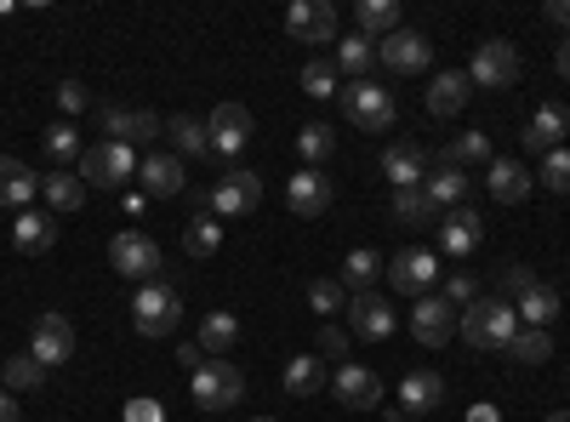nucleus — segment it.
<instances>
[{
    "label": "nucleus",
    "instance_id": "16",
    "mask_svg": "<svg viewBox=\"0 0 570 422\" xmlns=\"http://www.w3.org/2000/svg\"><path fill=\"white\" fill-rule=\"evenodd\" d=\"M331 200H337V189H331V177L314 171V166H303L292 183H285V206H292L297 217H325Z\"/></svg>",
    "mask_w": 570,
    "mask_h": 422
},
{
    "label": "nucleus",
    "instance_id": "4",
    "mask_svg": "<svg viewBox=\"0 0 570 422\" xmlns=\"http://www.w3.org/2000/svg\"><path fill=\"white\" fill-rule=\"evenodd\" d=\"M343 115L360 126V131H389L394 126V115H400V104H394V91L389 86H376V80H354V86H343Z\"/></svg>",
    "mask_w": 570,
    "mask_h": 422
},
{
    "label": "nucleus",
    "instance_id": "52",
    "mask_svg": "<svg viewBox=\"0 0 570 422\" xmlns=\"http://www.w3.org/2000/svg\"><path fill=\"white\" fill-rule=\"evenodd\" d=\"M126 422H166L160 400H126Z\"/></svg>",
    "mask_w": 570,
    "mask_h": 422
},
{
    "label": "nucleus",
    "instance_id": "38",
    "mask_svg": "<svg viewBox=\"0 0 570 422\" xmlns=\"http://www.w3.org/2000/svg\"><path fill=\"white\" fill-rule=\"evenodd\" d=\"M371 58H376V40H365V35H343V40H337V69H343V75L365 80Z\"/></svg>",
    "mask_w": 570,
    "mask_h": 422
},
{
    "label": "nucleus",
    "instance_id": "26",
    "mask_svg": "<svg viewBox=\"0 0 570 422\" xmlns=\"http://www.w3.org/2000/svg\"><path fill=\"white\" fill-rule=\"evenodd\" d=\"M166 137H171V155L177 160H206V155H217L212 149V126L206 120H195V115H177V120H166Z\"/></svg>",
    "mask_w": 570,
    "mask_h": 422
},
{
    "label": "nucleus",
    "instance_id": "33",
    "mask_svg": "<svg viewBox=\"0 0 570 422\" xmlns=\"http://www.w3.org/2000/svg\"><path fill=\"white\" fill-rule=\"evenodd\" d=\"M40 195H46V206L52 212H80L86 206V183H80V171H52V177H40Z\"/></svg>",
    "mask_w": 570,
    "mask_h": 422
},
{
    "label": "nucleus",
    "instance_id": "11",
    "mask_svg": "<svg viewBox=\"0 0 570 422\" xmlns=\"http://www.w3.org/2000/svg\"><path fill=\"white\" fill-rule=\"evenodd\" d=\"M206 126H212V149H217L223 160H240V149L252 144V131H257L246 104H217Z\"/></svg>",
    "mask_w": 570,
    "mask_h": 422
},
{
    "label": "nucleus",
    "instance_id": "6",
    "mask_svg": "<svg viewBox=\"0 0 570 422\" xmlns=\"http://www.w3.org/2000/svg\"><path fill=\"white\" fill-rule=\"evenodd\" d=\"M109 263H115V274H131L137 286H142V279H155V274H160V246H155V234L120 228L115 241H109Z\"/></svg>",
    "mask_w": 570,
    "mask_h": 422
},
{
    "label": "nucleus",
    "instance_id": "42",
    "mask_svg": "<svg viewBox=\"0 0 570 422\" xmlns=\"http://www.w3.org/2000/svg\"><path fill=\"white\" fill-rule=\"evenodd\" d=\"M308 308H314L320 320H337V314L348 308V297H343V279H308Z\"/></svg>",
    "mask_w": 570,
    "mask_h": 422
},
{
    "label": "nucleus",
    "instance_id": "18",
    "mask_svg": "<svg viewBox=\"0 0 570 422\" xmlns=\"http://www.w3.org/2000/svg\"><path fill=\"white\" fill-rule=\"evenodd\" d=\"M468 189H473V183H468V171H462V166H451V160H434V166H428V177H422V195L434 200L440 212H456V206H468Z\"/></svg>",
    "mask_w": 570,
    "mask_h": 422
},
{
    "label": "nucleus",
    "instance_id": "55",
    "mask_svg": "<svg viewBox=\"0 0 570 422\" xmlns=\"http://www.w3.org/2000/svg\"><path fill=\"white\" fill-rule=\"evenodd\" d=\"M553 63H559V80H570V35L559 40V58H553Z\"/></svg>",
    "mask_w": 570,
    "mask_h": 422
},
{
    "label": "nucleus",
    "instance_id": "44",
    "mask_svg": "<svg viewBox=\"0 0 570 422\" xmlns=\"http://www.w3.org/2000/svg\"><path fill=\"white\" fill-rule=\"evenodd\" d=\"M40 383H46V365L35 354H12L7 360V394L12 389H40Z\"/></svg>",
    "mask_w": 570,
    "mask_h": 422
},
{
    "label": "nucleus",
    "instance_id": "39",
    "mask_svg": "<svg viewBox=\"0 0 570 422\" xmlns=\"http://www.w3.org/2000/svg\"><path fill=\"white\" fill-rule=\"evenodd\" d=\"M331 149H337V137H331V126H320V120H308L303 131H297V155L320 171L325 160H331Z\"/></svg>",
    "mask_w": 570,
    "mask_h": 422
},
{
    "label": "nucleus",
    "instance_id": "35",
    "mask_svg": "<svg viewBox=\"0 0 570 422\" xmlns=\"http://www.w3.org/2000/svg\"><path fill=\"white\" fill-rule=\"evenodd\" d=\"M217 246H223L217 212H195V217H188V228H183V252H188V257H212Z\"/></svg>",
    "mask_w": 570,
    "mask_h": 422
},
{
    "label": "nucleus",
    "instance_id": "31",
    "mask_svg": "<svg viewBox=\"0 0 570 422\" xmlns=\"http://www.w3.org/2000/svg\"><path fill=\"white\" fill-rule=\"evenodd\" d=\"M325 360L320 354H297V360H285V394H297V400H314L325 389Z\"/></svg>",
    "mask_w": 570,
    "mask_h": 422
},
{
    "label": "nucleus",
    "instance_id": "30",
    "mask_svg": "<svg viewBox=\"0 0 570 422\" xmlns=\"http://www.w3.org/2000/svg\"><path fill=\"white\" fill-rule=\"evenodd\" d=\"M376 274H389V263H383V257H376L371 246H354V252L343 257V274H337V279H343V292H354V297H365V292L376 286Z\"/></svg>",
    "mask_w": 570,
    "mask_h": 422
},
{
    "label": "nucleus",
    "instance_id": "60",
    "mask_svg": "<svg viewBox=\"0 0 570 422\" xmlns=\"http://www.w3.org/2000/svg\"><path fill=\"white\" fill-rule=\"evenodd\" d=\"M411 422H422V416H411Z\"/></svg>",
    "mask_w": 570,
    "mask_h": 422
},
{
    "label": "nucleus",
    "instance_id": "46",
    "mask_svg": "<svg viewBox=\"0 0 570 422\" xmlns=\"http://www.w3.org/2000/svg\"><path fill=\"white\" fill-rule=\"evenodd\" d=\"M98 120H104V144H131V120H137V109H98Z\"/></svg>",
    "mask_w": 570,
    "mask_h": 422
},
{
    "label": "nucleus",
    "instance_id": "29",
    "mask_svg": "<svg viewBox=\"0 0 570 422\" xmlns=\"http://www.w3.org/2000/svg\"><path fill=\"white\" fill-rule=\"evenodd\" d=\"M354 23H360L365 40H389V35L405 23V12H400V0H360V7H354Z\"/></svg>",
    "mask_w": 570,
    "mask_h": 422
},
{
    "label": "nucleus",
    "instance_id": "41",
    "mask_svg": "<svg viewBox=\"0 0 570 422\" xmlns=\"http://www.w3.org/2000/svg\"><path fill=\"white\" fill-rule=\"evenodd\" d=\"M440 160H451V166H480V160H485V166H491L497 155H491V137H485V131H462Z\"/></svg>",
    "mask_w": 570,
    "mask_h": 422
},
{
    "label": "nucleus",
    "instance_id": "14",
    "mask_svg": "<svg viewBox=\"0 0 570 422\" xmlns=\"http://www.w3.org/2000/svg\"><path fill=\"white\" fill-rule=\"evenodd\" d=\"M411 337H416L422 349H445V343L456 337V308H451L445 297H416V308H411Z\"/></svg>",
    "mask_w": 570,
    "mask_h": 422
},
{
    "label": "nucleus",
    "instance_id": "23",
    "mask_svg": "<svg viewBox=\"0 0 570 422\" xmlns=\"http://www.w3.org/2000/svg\"><path fill=\"white\" fill-rule=\"evenodd\" d=\"M137 177H142V189H149L155 200H177L183 183H188V171H183L177 155H149V160L137 166Z\"/></svg>",
    "mask_w": 570,
    "mask_h": 422
},
{
    "label": "nucleus",
    "instance_id": "1",
    "mask_svg": "<svg viewBox=\"0 0 570 422\" xmlns=\"http://www.w3.org/2000/svg\"><path fill=\"white\" fill-rule=\"evenodd\" d=\"M456 332L468 337V349L508 354V343H513V332H519V314H513V303H502V297H473V303L456 314Z\"/></svg>",
    "mask_w": 570,
    "mask_h": 422
},
{
    "label": "nucleus",
    "instance_id": "43",
    "mask_svg": "<svg viewBox=\"0 0 570 422\" xmlns=\"http://www.w3.org/2000/svg\"><path fill=\"white\" fill-rule=\"evenodd\" d=\"M40 149L52 155V166H63V160H80V155H86V144H80V131H75V126H46Z\"/></svg>",
    "mask_w": 570,
    "mask_h": 422
},
{
    "label": "nucleus",
    "instance_id": "22",
    "mask_svg": "<svg viewBox=\"0 0 570 422\" xmlns=\"http://www.w3.org/2000/svg\"><path fill=\"white\" fill-rule=\"evenodd\" d=\"M462 109H468V69H440L434 80H428V115L451 120Z\"/></svg>",
    "mask_w": 570,
    "mask_h": 422
},
{
    "label": "nucleus",
    "instance_id": "24",
    "mask_svg": "<svg viewBox=\"0 0 570 422\" xmlns=\"http://www.w3.org/2000/svg\"><path fill=\"white\" fill-rule=\"evenodd\" d=\"M564 131H570V115H564V104H542V109L525 120V149H531V155H553Z\"/></svg>",
    "mask_w": 570,
    "mask_h": 422
},
{
    "label": "nucleus",
    "instance_id": "32",
    "mask_svg": "<svg viewBox=\"0 0 570 422\" xmlns=\"http://www.w3.org/2000/svg\"><path fill=\"white\" fill-rule=\"evenodd\" d=\"M195 343H200V354H206V360H223L234 343H240V320H234V314H223V308H217V314H206Z\"/></svg>",
    "mask_w": 570,
    "mask_h": 422
},
{
    "label": "nucleus",
    "instance_id": "57",
    "mask_svg": "<svg viewBox=\"0 0 570 422\" xmlns=\"http://www.w3.org/2000/svg\"><path fill=\"white\" fill-rule=\"evenodd\" d=\"M0 422H18V405H12V394H0Z\"/></svg>",
    "mask_w": 570,
    "mask_h": 422
},
{
    "label": "nucleus",
    "instance_id": "21",
    "mask_svg": "<svg viewBox=\"0 0 570 422\" xmlns=\"http://www.w3.org/2000/svg\"><path fill=\"white\" fill-rule=\"evenodd\" d=\"M35 195H40V177L18 155H0V206H7V212H29Z\"/></svg>",
    "mask_w": 570,
    "mask_h": 422
},
{
    "label": "nucleus",
    "instance_id": "48",
    "mask_svg": "<svg viewBox=\"0 0 570 422\" xmlns=\"http://www.w3.org/2000/svg\"><path fill=\"white\" fill-rule=\"evenodd\" d=\"M497 279H502V292H508V297H513V303H519V297H525V292H531V286H537V274H531V268H525V263H508V268H502V274H497Z\"/></svg>",
    "mask_w": 570,
    "mask_h": 422
},
{
    "label": "nucleus",
    "instance_id": "17",
    "mask_svg": "<svg viewBox=\"0 0 570 422\" xmlns=\"http://www.w3.org/2000/svg\"><path fill=\"white\" fill-rule=\"evenodd\" d=\"M428 166H434V155H428L422 144H411V137H400V144L383 149V177L394 183V189H422Z\"/></svg>",
    "mask_w": 570,
    "mask_h": 422
},
{
    "label": "nucleus",
    "instance_id": "2",
    "mask_svg": "<svg viewBox=\"0 0 570 422\" xmlns=\"http://www.w3.org/2000/svg\"><path fill=\"white\" fill-rule=\"evenodd\" d=\"M177 320H183L177 286H166V279H142L137 297H131V325H137V337H171Z\"/></svg>",
    "mask_w": 570,
    "mask_h": 422
},
{
    "label": "nucleus",
    "instance_id": "51",
    "mask_svg": "<svg viewBox=\"0 0 570 422\" xmlns=\"http://www.w3.org/2000/svg\"><path fill=\"white\" fill-rule=\"evenodd\" d=\"M160 131H166V120H160L155 109H137V120H131V144H155Z\"/></svg>",
    "mask_w": 570,
    "mask_h": 422
},
{
    "label": "nucleus",
    "instance_id": "28",
    "mask_svg": "<svg viewBox=\"0 0 570 422\" xmlns=\"http://www.w3.org/2000/svg\"><path fill=\"white\" fill-rule=\"evenodd\" d=\"M440 400H445V377L440 371H405V383H400V405L405 411H440Z\"/></svg>",
    "mask_w": 570,
    "mask_h": 422
},
{
    "label": "nucleus",
    "instance_id": "40",
    "mask_svg": "<svg viewBox=\"0 0 570 422\" xmlns=\"http://www.w3.org/2000/svg\"><path fill=\"white\" fill-rule=\"evenodd\" d=\"M303 91L308 98H343V80H337V63H325V58H314V63H303Z\"/></svg>",
    "mask_w": 570,
    "mask_h": 422
},
{
    "label": "nucleus",
    "instance_id": "9",
    "mask_svg": "<svg viewBox=\"0 0 570 422\" xmlns=\"http://www.w3.org/2000/svg\"><path fill=\"white\" fill-rule=\"evenodd\" d=\"M285 35L303 46H331L337 40V7L331 0H292L285 7Z\"/></svg>",
    "mask_w": 570,
    "mask_h": 422
},
{
    "label": "nucleus",
    "instance_id": "59",
    "mask_svg": "<svg viewBox=\"0 0 570 422\" xmlns=\"http://www.w3.org/2000/svg\"><path fill=\"white\" fill-rule=\"evenodd\" d=\"M257 422H274V416H257Z\"/></svg>",
    "mask_w": 570,
    "mask_h": 422
},
{
    "label": "nucleus",
    "instance_id": "36",
    "mask_svg": "<svg viewBox=\"0 0 570 422\" xmlns=\"http://www.w3.org/2000/svg\"><path fill=\"white\" fill-rule=\"evenodd\" d=\"M445 212L428 200L422 189H394V223H405V228H416V223H440Z\"/></svg>",
    "mask_w": 570,
    "mask_h": 422
},
{
    "label": "nucleus",
    "instance_id": "37",
    "mask_svg": "<svg viewBox=\"0 0 570 422\" xmlns=\"http://www.w3.org/2000/svg\"><path fill=\"white\" fill-rule=\"evenodd\" d=\"M548 354H553V337L537 332V325H519L513 343H508V360H519V365H542Z\"/></svg>",
    "mask_w": 570,
    "mask_h": 422
},
{
    "label": "nucleus",
    "instance_id": "5",
    "mask_svg": "<svg viewBox=\"0 0 570 422\" xmlns=\"http://www.w3.org/2000/svg\"><path fill=\"white\" fill-rule=\"evenodd\" d=\"M137 149L131 144H86V155H80V183L91 189V183H104V189H115V183H126V177H137Z\"/></svg>",
    "mask_w": 570,
    "mask_h": 422
},
{
    "label": "nucleus",
    "instance_id": "49",
    "mask_svg": "<svg viewBox=\"0 0 570 422\" xmlns=\"http://www.w3.org/2000/svg\"><path fill=\"white\" fill-rule=\"evenodd\" d=\"M58 109H63V115H86V109H91V91H86L80 80H58Z\"/></svg>",
    "mask_w": 570,
    "mask_h": 422
},
{
    "label": "nucleus",
    "instance_id": "3",
    "mask_svg": "<svg viewBox=\"0 0 570 422\" xmlns=\"http://www.w3.org/2000/svg\"><path fill=\"white\" fill-rule=\"evenodd\" d=\"M188 394H195L200 411H234L246 394V377H240V365H228V360H206L188 371Z\"/></svg>",
    "mask_w": 570,
    "mask_h": 422
},
{
    "label": "nucleus",
    "instance_id": "19",
    "mask_svg": "<svg viewBox=\"0 0 570 422\" xmlns=\"http://www.w3.org/2000/svg\"><path fill=\"white\" fill-rule=\"evenodd\" d=\"M480 241H485V223H480V212H473V206H456V212L440 217V252L468 257Z\"/></svg>",
    "mask_w": 570,
    "mask_h": 422
},
{
    "label": "nucleus",
    "instance_id": "56",
    "mask_svg": "<svg viewBox=\"0 0 570 422\" xmlns=\"http://www.w3.org/2000/svg\"><path fill=\"white\" fill-rule=\"evenodd\" d=\"M177 360H183V365H188V371H195V365H206V354H200V343H188V349H183V354H177Z\"/></svg>",
    "mask_w": 570,
    "mask_h": 422
},
{
    "label": "nucleus",
    "instance_id": "58",
    "mask_svg": "<svg viewBox=\"0 0 570 422\" xmlns=\"http://www.w3.org/2000/svg\"><path fill=\"white\" fill-rule=\"evenodd\" d=\"M548 422H570V411H548Z\"/></svg>",
    "mask_w": 570,
    "mask_h": 422
},
{
    "label": "nucleus",
    "instance_id": "45",
    "mask_svg": "<svg viewBox=\"0 0 570 422\" xmlns=\"http://www.w3.org/2000/svg\"><path fill=\"white\" fill-rule=\"evenodd\" d=\"M542 189H553V195H570V149L559 144L553 155H542Z\"/></svg>",
    "mask_w": 570,
    "mask_h": 422
},
{
    "label": "nucleus",
    "instance_id": "54",
    "mask_svg": "<svg viewBox=\"0 0 570 422\" xmlns=\"http://www.w3.org/2000/svg\"><path fill=\"white\" fill-rule=\"evenodd\" d=\"M468 422H497V405H491V400H480V405L468 411Z\"/></svg>",
    "mask_w": 570,
    "mask_h": 422
},
{
    "label": "nucleus",
    "instance_id": "27",
    "mask_svg": "<svg viewBox=\"0 0 570 422\" xmlns=\"http://www.w3.org/2000/svg\"><path fill=\"white\" fill-rule=\"evenodd\" d=\"M12 246L29 252V257L52 252V246H58V217H46V212H18V223H12Z\"/></svg>",
    "mask_w": 570,
    "mask_h": 422
},
{
    "label": "nucleus",
    "instance_id": "15",
    "mask_svg": "<svg viewBox=\"0 0 570 422\" xmlns=\"http://www.w3.org/2000/svg\"><path fill=\"white\" fill-rule=\"evenodd\" d=\"M376 58H383L394 75H422L428 58H434V46H428V35H416V29H394L389 40H376Z\"/></svg>",
    "mask_w": 570,
    "mask_h": 422
},
{
    "label": "nucleus",
    "instance_id": "12",
    "mask_svg": "<svg viewBox=\"0 0 570 422\" xmlns=\"http://www.w3.org/2000/svg\"><path fill=\"white\" fill-rule=\"evenodd\" d=\"M29 354L52 371V365H69L75 360V325L63 314H40L35 332H29Z\"/></svg>",
    "mask_w": 570,
    "mask_h": 422
},
{
    "label": "nucleus",
    "instance_id": "34",
    "mask_svg": "<svg viewBox=\"0 0 570 422\" xmlns=\"http://www.w3.org/2000/svg\"><path fill=\"white\" fill-rule=\"evenodd\" d=\"M519 325H537V332H548V325L559 320V292L553 286H542V279H537V286L525 292V297H519Z\"/></svg>",
    "mask_w": 570,
    "mask_h": 422
},
{
    "label": "nucleus",
    "instance_id": "13",
    "mask_svg": "<svg viewBox=\"0 0 570 422\" xmlns=\"http://www.w3.org/2000/svg\"><path fill=\"white\" fill-rule=\"evenodd\" d=\"M331 394H337V405L348 411H376L383 405V377H376L371 365H337V377H331Z\"/></svg>",
    "mask_w": 570,
    "mask_h": 422
},
{
    "label": "nucleus",
    "instance_id": "47",
    "mask_svg": "<svg viewBox=\"0 0 570 422\" xmlns=\"http://www.w3.org/2000/svg\"><path fill=\"white\" fill-rule=\"evenodd\" d=\"M320 360H337V365L348 360V332L343 325H331V320L320 325Z\"/></svg>",
    "mask_w": 570,
    "mask_h": 422
},
{
    "label": "nucleus",
    "instance_id": "8",
    "mask_svg": "<svg viewBox=\"0 0 570 422\" xmlns=\"http://www.w3.org/2000/svg\"><path fill=\"white\" fill-rule=\"evenodd\" d=\"M206 200H212L217 217H246V212H257V200H263V177L246 171V166H234V171H223V177L212 183Z\"/></svg>",
    "mask_w": 570,
    "mask_h": 422
},
{
    "label": "nucleus",
    "instance_id": "53",
    "mask_svg": "<svg viewBox=\"0 0 570 422\" xmlns=\"http://www.w3.org/2000/svg\"><path fill=\"white\" fill-rule=\"evenodd\" d=\"M548 23H559V29H570V0H553V7H548Z\"/></svg>",
    "mask_w": 570,
    "mask_h": 422
},
{
    "label": "nucleus",
    "instance_id": "25",
    "mask_svg": "<svg viewBox=\"0 0 570 422\" xmlns=\"http://www.w3.org/2000/svg\"><path fill=\"white\" fill-rule=\"evenodd\" d=\"M485 189H491V200H502V206H519L531 189H537V177L519 166V160H491V171H485Z\"/></svg>",
    "mask_w": 570,
    "mask_h": 422
},
{
    "label": "nucleus",
    "instance_id": "7",
    "mask_svg": "<svg viewBox=\"0 0 570 422\" xmlns=\"http://www.w3.org/2000/svg\"><path fill=\"white\" fill-rule=\"evenodd\" d=\"M519 80V52H513V40H485L480 52H473L468 63V86H480V91H508Z\"/></svg>",
    "mask_w": 570,
    "mask_h": 422
},
{
    "label": "nucleus",
    "instance_id": "20",
    "mask_svg": "<svg viewBox=\"0 0 570 422\" xmlns=\"http://www.w3.org/2000/svg\"><path fill=\"white\" fill-rule=\"evenodd\" d=\"M348 320H354V337H365V343H383V337H394V308L376 297V292H365V297H354L348 303Z\"/></svg>",
    "mask_w": 570,
    "mask_h": 422
},
{
    "label": "nucleus",
    "instance_id": "10",
    "mask_svg": "<svg viewBox=\"0 0 570 422\" xmlns=\"http://www.w3.org/2000/svg\"><path fill=\"white\" fill-rule=\"evenodd\" d=\"M434 279H440L434 252H416V246H405L400 257H389V286H394L400 297H434Z\"/></svg>",
    "mask_w": 570,
    "mask_h": 422
},
{
    "label": "nucleus",
    "instance_id": "50",
    "mask_svg": "<svg viewBox=\"0 0 570 422\" xmlns=\"http://www.w3.org/2000/svg\"><path fill=\"white\" fill-rule=\"evenodd\" d=\"M473 297H480V286H473V274H451V279H445V303H451V308H468Z\"/></svg>",
    "mask_w": 570,
    "mask_h": 422
}]
</instances>
